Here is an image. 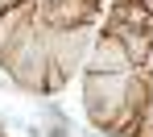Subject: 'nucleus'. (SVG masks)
Wrapping results in <instances>:
<instances>
[{
	"instance_id": "1",
	"label": "nucleus",
	"mask_w": 153,
	"mask_h": 137,
	"mask_svg": "<svg viewBox=\"0 0 153 137\" xmlns=\"http://www.w3.org/2000/svg\"><path fill=\"white\" fill-rule=\"evenodd\" d=\"M128 75H103V71H83V112L87 121L112 137H128L141 125V112L128 108Z\"/></svg>"
},
{
	"instance_id": "2",
	"label": "nucleus",
	"mask_w": 153,
	"mask_h": 137,
	"mask_svg": "<svg viewBox=\"0 0 153 137\" xmlns=\"http://www.w3.org/2000/svg\"><path fill=\"white\" fill-rule=\"evenodd\" d=\"M0 71L13 87H21L29 96H54V71H50V50H46L42 25L0 54Z\"/></svg>"
},
{
	"instance_id": "3",
	"label": "nucleus",
	"mask_w": 153,
	"mask_h": 137,
	"mask_svg": "<svg viewBox=\"0 0 153 137\" xmlns=\"http://www.w3.org/2000/svg\"><path fill=\"white\" fill-rule=\"evenodd\" d=\"M46 50H50V71H54V96L66 87L71 79H79V71H87V54H91V25L83 29H46Z\"/></svg>"
},
{
	"instance_id": "4",
	"label": "nucleus",
	"mask_w": 153,
	"mask_h": 137,
	"mask_svg": "<svg viewBox=\"0 0 153 137\" xmlns=\"http://www.w3.org/2000/svg\"><path fill=\"white\" fill-rule=\"evenodd\" d=\"M37 21L46 29H83L100 21V0H54L37 8Z\"/></svg>"
},
{
	"instance_id": "5",
	"label": "nucleus",
	"mask_w": 153,
	"mask_h": 137,
	"mask_svg": "<svg viewBox=\"0 0 153 137\" xmlns=\"http://www.w3.org/2000/svg\"><path fill=\"white\" fill-rule=\"evenodd\" d=\"M87 71H103V75H128V71H137L132 58H128V50H124V42H120L108 25H103L100 33H95V42H91Z\"/></svg>"
},
{
	"instance_id": "6",
	"label": "nucleus",
	"mask_w": 153,
	"mask_h": 137,
	"mask_svg": "<svg viewBox=\"0 0 153 137\" xmlns=\"http://www.w3.org/2000/svg\"><path fill=\"white\" fill-rule=\"evenodd\" d=\"M112 29V25H108ZM120 42H124V50H128V58H132V67H145V58H149V50H153V33L149 29H132V25H124V29H112Z\"/></svg>"
},
{
	"instance_id": "7",
	"label": "nucleus",
	"mask_w": 153,
	"mask_h": 137,
	"mask_svg": "<svg viewBox=\"0 0 153 137\" xmlns=\"http://www.w3.org/2000/svg\"><path fill=\"white\" fill-rule=\"evenodd\" d=\"M128 137H153V96H149V104H145V112H141V125Z\"/></svg>"
},
{
	"instance_id": "8",
	"label": "nucleus",
	"mask_w": 153,
	"mask_h": 137,
	"mask_svg": "<svg viewBox=\"0 0 153 137\" xmlns=\"http://www.w3.org/2000/svg\"><path fill=\"white\" fill-rule=\"evenodd\" d=\"M137 71H145V75L153 79V50H149V58H145V67H137Z\"/></svg>"
},
{
	"instance_id": "9",
	"label": "nucleus",
	"mask_w": 153,
	"mask_h": 137,
	"mask_svg": "<svg viewBox=\"0 0 153 137\" xmlns=\"http://www.w3.org/2000/svg\"><path fill=\"white\" fill-rule=\"evenodd\" d=\"M13 4H25V0H0V8H13Z\"/></svg>"
},
{
	"instance_id": "10",
	"label": "nucleus",
	"mask_w": 153,
	"mask_h": 137,
	"mask_svg": "<svg viewBox=\"0 0 153 137\" xmlns=\"http://www.w3.org/2000/svg\"><path fill=\"white\" fill-rule=\"evenodd\" d=\"M0 137H4V125H0Z\"/></svg>"
},
{
	"instance_id": "11",
	"label": "nucleus",
	"mask_w": 153,
	"mask_h": 137,
	"mask_svg": "<svg viewBox=\"0 0 153 137\" xmlns=\"http://www.w3.org/2000/svg\"><path fill=\"white\" fill-rule=\"evenodd\" d=\"M0 13H4V8H0Z\"/></svg>"
}]
</instances>
